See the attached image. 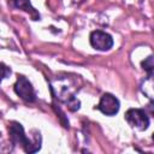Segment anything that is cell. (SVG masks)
I'll return each mask as SVG.
<instances>
[{"label":"cell","mask_w":154,"mask_h":154,"mask_svg":"<svg viewBox=\"0 0 154 154\" xmlns=\"http://www.w3.org/2000/svg\"><path fill=\"white\" fill-rule=\"evenodd\" d=\"M8 132H10V140L12 141V143L20 144L26 153H35L41 148L40 142H32L26 137V135L24 134L23 126L17 122L11 123Z\"/></svg>","instance_id":"obj_1"},{"label":"cell","mask_w":154,"mask_h":154,"mask_svg":"<svg viewBox=\"0 0 154 154\" xmlns=\"http://www.w3.org/2000/svg\"><path fill=\"white\" fill-rule=\"evenodd\" d=\"M125 119L132 128L138 130H146L149 126V118L144 109L141 108H130L125 113Z\"/></svg>","instance_id":"obj_2"},{"label":"cell","mask_w":154,"mask_h":154,"mask_svg":"<svg viewBox=\"0 0 154 154\" xmlns=\"http://www.w3.org/2000/svg\"><path fill=\"white\" fill-rule=\"evenodd\" d=\"M14 91L24 101L34 102L36 100V95H35V91H34V88H32L31 83L29 82L28 78H25L23 76L18 77V79L14 84Z\"/></svg>","instance_id":"obj_3"},{"label":"cell","mask_w":154,"mask_h":154,"mask_svg":"<svg viewBox=\"0 0 154 154\" xmlns=\"http://www.w3.org/2000/svg\"><path fill=\"white\" fill-rule=\"evenodd\" d=\"M90 45L97 49V51H108L113 46V38L109 34L101 31V30H95L90 34Z\"/></svg>","instance_id":"obj_4"},{"label":"cell","mask_w":154,"mask_h":154,"mask_svg":"<svg viewBox=\"0 0 154 154\" xmlns=\"http://www.w3.org/2000/svg\"><path fill=\"white\" fill-rule=\"evenodd\" d=\"M97 109L106 116H114L119 111V101L112 94H103L97 105Z\"/></svg>","instance_id":"obj_5"},{"label":"cell","mask_w":154,"mask_h":154,"mask_svg":"<svg viewBox=\"0 0 154 154\" xmlns=\"http://www.w3.org/2000/svg\"><path fill=\"white\" fill-rule=\"evenodd\" d=\"M12 2H13V5H14L17 8L24 10L25 12L30 13V14L32 16V19H35V20L40 19V14H38V13L35 11V8L30 5V1H29V0H12Z\"/></svg>","instance_id":"obj_6"},{"label":"cell","mask_w":154,"mask_h":154,"mask_svg":"<svg viewBox=\"0 0 154 154\" xmlns=\"http://www.w3.org/2000/svg\"><path fill=\"white\" fill-rule=\"evenodd\" d=\"M142 67L149 73V76H152V72H153V67H154V63H153V57L149 55L146 60L142 61Z\"/></svg>","instance_id":"obj_7"},{"label":"cell","mask_w":154,"mask_h":154,"mask_svg":"<svg viewBox=\"0 0 154 154\" xmlns=\"http://www.w3.org/2000/svg\"><path fill=\"white\" fill-rule=\"evenodd\" d=\"M10 75H11V70L6 65H4V64L0 63V82L4 78H6L7 76H10Z\"/></svg>","instance_id":"obj_8"},{"label":"cell","mask_w":154,"mask_h":154,"mask_svg":"<svg viewBox=\"0 0 154 154\" xmlns=\"http://www.w3.org/2000/svg\"><path fill=\"white\" fill-rule=\"evenodd\" d=\"M0 135H1V134H0Z\"/></svg>","instance_id":"obj_9"}]
</instances>
